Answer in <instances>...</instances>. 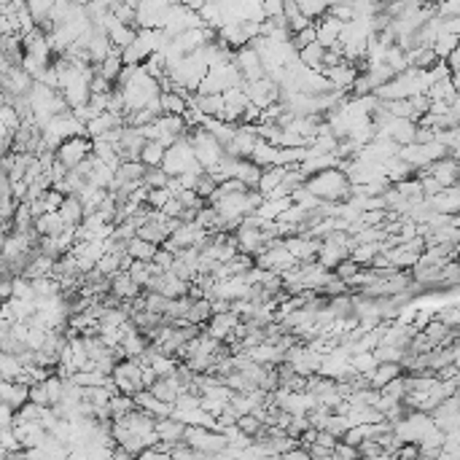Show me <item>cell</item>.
Returning <instances> with one entry per match:
<instances>
[{
  "instance_id": "cell-1",
  "label": "cell",
  "mask_w": 460,
  "mask_h": 460,
  "mask_svg": "<svg viewBox=\"0 0 460 460\" xmlns=\"http://www.w3.org/2000/svg\"><path fill=\"white\" fill-rule=\"evenodd\" d=\"M304 188L313 191L315 197L323 200V202H345L350 197V178L339 167H329V170L307 175Z\"/></svg>"
},
{
  "instance_id": "cell-2",
  "label": "cell",
  "mask_w": 460,
  "mask_h": 460,
  "mask_svg": "<svg viewBox=\"0 0 460 460\" xmlns=\"http://www.w3.org/2000/svg\"><path fill=\"white\" fill-rule=\"evenodd\" d=\"M162 170L167 175H181L188 170H202V165L194 159V148L188 143V138H178L172 146L165 148V156H162Z\"/></svg>"
},
{
  "instance_id": "cell-3",
  "label": "cell",
  "mask_w": 460,
  "mask_h": 460,
  "mask_svg": "<svg viewBox=\"0 0 460 460\" xmlns=\"http://www.w3.org/2000/svg\"><path fill=\"white\" fill-rule=\"evenodd\" d=\"M428 428H433L431 415H428V412H420V409H409L401 420L393 423V433H396L399 442L417 444L420 442V436H423Z\"/></svg>"
},
{
  "instance_id": "cell-4",
  "label": "cell",
  "mask_w": 460,
  "mask_h": 460,
  "mask_svg": "<svg viewBox=\"0 0 460 460\" xmlns=\"http://www.w3.org/2000/svg\"><path fill=\"white\" fill-rule=\"evenodd\" d=\"M92 154V140L87 135H75V138H65L59 146L54 148V159L68 170H73L78 162H84Z\"/></svg>"
},
{
  "instance_id": "cell-5",
  "label": "cell",
  "mask_w": 460,
  "mask_h": 460,
  "mask_svg": "<svg viewBox=\"0 0 460 460\" xmlns=\"http://www.w3.org/2000/svg\"><path fill=\"white\" fill-rule=\"evenodd\" d=\"M113 385L119 387V393H135L143 387V369L135 358H124V361H116V366L111 371Z\"/></svg>"
},
{
  "instance_id": "cell-6",
  "label": "cell",
  "mask_w": 460,
  "mask_h": 460,
  "mask_svg": "<svg viewBox=\"0 0 460 460\" xmlns=\"http://www.w3.org/2000/svg\"><path fill=\"white\" fill-rule=\"evenodd\" d=\"M428 207L433 210V213H447V216H458L460 210V191L458 186H442L436 194H431V197H423Z\"/></svg>"
},
{
  "instance_id": "cell-7",
  "label": "cell",
  "mask_w": 460,
  "mask_h": 460,
  "mask_svg": "<svg viewBox=\"0 0 460 460\" xmlns=\"http://www.w3.org/2000/svg\"><path fill=\"white\" fill-rule=\"evenodd\" d=\"M320 73L326 75V81L332 84V89H342V92H350L355 75H358V68L353 62H336V65H329V68H320Z\"/></svg>"
},
{
  "instance_id": "cell-8",
  "label": "cell",
  "mask_w": 460,
  "mask_h": 460,
  "mask_svg": "<svg viewBox=\"0 0 460 460\" xmlns=\"http://www.w3.org/2000/svg\"><path fill=\"white\" fill-rule=\"evenodd\" d=\"M239 323V315L232 313V310H226V313H216L207 318V323H205V334H210L213 339H226L229 334L235 332V326Z\"/></svg>"
},
{
  "instance_id": "cell-9",
  "label": "cell",
  "mask_w": 460,
  "mask_h": 460,
  "mask_svg": "<svg viewBox=\"0 0 460 460\" xmlns=\"http://www.w3.org/2000/svg\"><path fill=\"white\" fill-rule=\"evenodd\" d=\"M342 24L345 22H339V19H334L332 14H323L320 19H315V40L323 46V49H329L334 46L336 40H339V33H342Z\"/></svg>"
},
{
  "instance_id": "cell-10",
  "label": "cell",
  "mask_w": 460,
  "mask_h": 460,
  "mask_svg": "<svg viewBox=\"0 0 460 460\" xmlns=\"http://www.w3.org/2000/svg\"><path fill=\"white\" fill-rule=\"evenodd\" d=\"M132 399H135V406H138V409H143V412L154 415V417H167V415L172 412V404H170V401H162V399H156L148 387L135 390Z\"/></svg>"
},
{
  "instance_id": "cell-11",
  "label": "cell",
  "mask_w": 460,
  "mask_h": 460,
  "mask_svg": "<svg viewBox=\"0 0 460 460\" xmlns=\"http://www.w3.org/2000/svg\"><path fill=\"white\" fill-rule=\"evenodd\" d=\"M404 369H401V364L399 361H380L377 366L369 371V387H374V390H380V387H385L393 377H399Z\"/></svg>"
},
{
  "instance_id": "cell-12",
  "label": "cell",
  "mask_w": 460,
  "mask_h": 460,
  "mask_svg": "<svg viewBox=\"0 0 460 460\" xmlns=\"http://www.w3.org/2000/svg\"><path fill=\"white\" fill-rule=\"evenodd\" d=\"M154 431H156L159 442L175 444V442H181V439H184L186 425L181 423V420H175L172 415H167V417H156V423H154Z\"/></svg>"
},
{
  "instance_id": "cell-13",
  "label": "cell",
  "mask_w": 460,
  "mask_h": 460,
  "mask_svg": "<svg viewBox=\"0 0 460 460\" xmlns=\"http://www.w3.org/2000/svg\"><path fill=\"white\" fill-rule=\"evenodd\" d=\"M143 288L129 277L127 269H119L116 275H111V294L119 296L121 302H129V299H135V296L140 294Z\"/></svg>"
},
{
  "instance_id": "cell-14",
  "label": "cell",
  "mask_w": 460,
  "mask_h": 460,
  "mask_svg": "<svg viewBox=\"0 0 460 460\" xmlns=\"http://www.w3.org/2000/svg\"><path fill=\"white\" fill-rule=\"evenodd\" d=\"M57 213L62 216L65 226H78V223L84 221V205H81V200L75 194H65V200H62Z\"/></svg>"
},
{
  "instance_id": "cell-15",
  "label": "cell",
  "mask_w": 460,
  "mask_h": 460,
  "mask_svg": "<svg viewBox=\"0 0 460 460\" xmlns=\"http://www.w3.org/2000/svg\"><path fill=\"white\" fill-rule=\"evenodd\" d=\"M323 46L313 40V43H307V46H302V49H296V59L304 65V68H310V71H320L323 68Z\"/></svg>"
},
{
  "instance_id": "cell-16",
  "label": "cell",
  "mask_w": 460,
  "mask_h": 460,
  "mask_svg": "<svg viewBox=\"0 0 460 460\" xmlns=\"http://www.w3.org/2000/svg\"><path fill=\"white\" fill-rule=\"evenodd\" d=\"M210 299H191V304H188V310H186V323H194V326H205L207 323V318H210Z\"/></svg>"
},
{
  "instance_id": "cell-17",
  "label": "cell",
  "mask_w": 460,
  "mask_h": 460,
  "mask_svg": "<svg viewBox=\"0 0 460 460\" xmlns=\"http://www.w3.org/2000/svg\"><path fill=\"white\" fill-rule=\"evenodd\" d=\"M258 175H261V167L253 165L251 159H237V162H235V175H232V178L242 181L248 188H256Z\"/></svg>"
},
{
  "instance_id": "cell-18",
  "label": "cell",
  "mask_w": 460,
  "mask_h": 460,
  "mask_svg": "<svg viewBox=\"0 0 460 460\" xmlns=\"http://www.w3.org/2000/svg\"><path fill=\"white\" fill-rule=\"evenodd\" d=\"M162 156H165V146L159 140H146L140 146V154H138V162H143L146 167H159L162 165Z\"/></svg>"
},
{
  "instance_id": "cell-19",
  "label": "cell",
  "mask_w": 460,
  "mask_h": 460,
  "mask_svg": "<svg viewBox=\"0 0 460 460\" xmlns=\"http://www.w3.org/2000/svg\"><path fill=\"white\" fill-rule=\"evenodd\" d=\"M121 68H124V62H121V52H119V49L113 46L111 52H108V57H105V59H103V62L97 65V73L103 75V78H108V81L113 84Z\"/></svg>"
},
{
  "instance_id": "cell-20",
  "label": "cell",
  "mask_w": 460,
  "mask_h": 460,
  "mask_svg": "<svg viewBox=\"0 0 460 460\" xmlns=\"http://www.w3.org/2000/svg\"><path fill=\"white\" fill-rule=\"evenodd\" d=\"M156 248H159V245H154V242H148V239L138 237V235L127 242V253L132 258H138V261H151L154 253H156Z\"/></svg>"
},
{
  "instance_id": "cell-21",
  "label": "cell",
  "mask_w": 460,
  "mask_h": 460,
  "mask_svg": "<svg viewBox=\"0 0 460 460\" xmlns=\"http://www.w3.org/2000/svg\"><path fill=\"white\" fill-rule=\"evenodd\" d=\"M146 348H148L146 334L138 332V329H135V332H129L127 336L121 339V350H124V355H127V358H138V355H140Z\"/></svg>"
},
{
  "instance_id": "cell-22",
  "label": "cell",
  "mask_w": 460,
  "mask_h": 460,
  "mask_svg": "<svg viewBox=\"0 0 460 460\" xmlns=\"http://www.w3.org/2000/svg\"><path fill=\"white\" fill-rule=\"evenodd\" d=\"M19 371H22V361L17 353L0 350V380H17Z\"/></svg>"
},
{
  "instance_id": "cell-23",
  "label": "cell",
  "mask_w": 460,
  "mask_h": 460,
  "mask_svg": "<svg viewBox=\"0 0 460 460\" xmlns=\"http://www.w3.org/2000/svg\"><path fill=\"white\" fill-rule=\"evenodd\" d=\"M159 103H162V113L181 116L186 111V100L181 92H159Z\"/></svg>"
},
{
  "instance_id": "cell-24",
  "label": "cell",
  "mask_w": 460,
  "mask_h": 460,
  "mask_svg": "<svg viewBox=\"0 0 460 460\" xmlns=\"http://www.w3.org/2000/svg\"><path fill=\"white\" fill-rule=\"evenodd\" d=\"M348 361H350V369H353V371H358V374H369L371 369L377 366V361H374V355H371V350L353 353Z\"/></svg>"
},
{
  "instance_id": "cell-25",
  "label": "cell",
  "mask_w": 460,
  "mask_h": 460,
  "mask_svg": "<svg viewBox=\"0 0 460 460\" xmlns=\"http://www.w3.org/2000/svg\"><path fill=\"white\" fill-rule=\"evenodd\" d=\"M436 320H442L444 326H450V329H458L460 323V310L455 302H450V304H439L436 307Z\"/></svg>"
},
{
  "instance_id": "cell-26",
  "label": "cell",
  "mask_w": 460,
  "mask_h": 460,
  "mask_svg": "<svg viewBox=\"0 0 460 460\" xmlns=\"http://www.w3.org/2000/svg\"><path fill=\"white\" fill-rule=\"evenodd\" d=\"M393 188L396 191H401L404 197H409V200H423V188H420V178H401V181H396L393 184Z\"/></svg>"
},
{
  "instance_id": "cell-27",
  "label": "cell",
  "mask_w": 460,
  "mask_h": 460,
  "mask_svg": "<svg viewBox=\"0 0 460 460\" xmlns=\"http://www.w3.org/2000/svg\"><path fill=\"white\" fill-rule=\"evenodd\" d=\"M127 272H129V277L140 285V288H146L148 285V280H151V269H148V261H138V258H132V264L127 267Z\"/></svg>"
},
{
  "instance_id": "cell-28",
  "label": "cell",
  "mask_w": 460,
  "mask_h": 460,
  "mask_svg": "<svg viewBox=\"0 0 460 460\" xmlns=\"http://www.w3.org/2000/svg\"><path fill=\"white\" fill-rule=\"evenodd\" d=\"M94 269H97L100 275H105V277L116 275V272H119V253H111V251H105L103 256L97 258Z\"/></svg>"
},
{
  "instance_id": "cell-29",
  "label": "cell",
  "mask_w": 460,
  "mask_h": 460,
  "mask_svg": "<svg viewBox=\"0 0 460 460\" xmlns=\"http://www.w3.org/2000/svg\"><path fill=\"white\" fill-rule=\"evenodd\" d=\"M294 3H296V8H299L304 17L313 19V22L326 14V3H323V0H294Z\"/></svg>"
},
{
  "instance_id": "cell-30",
  "label": "cell",
  "mask_w": 460,
  "mask_h": 460,
  "mask_svg": "<svg viewBox=\"0 0 460 460\" xmlns=\"http://www.w3.org/2000/svg\"><path fill=\"white\" fill-rule=\"evenodd\" d=\"M235 425H237V428H239V431H242V433H248L251 439H253V436H258V433L264 431V423L258 420L256 415H251V412H248V415H239V417H237V423H235Z\"/></svg>"
},
{
  "instance_id": "cell-31",
  "label": "cell",
  "mask_w": 460,
  "mask_h": 460,
  "mask_svg": "<svg viewBox=\"0 0 460 460\" xmlns=\"http://www.w3.org/2000/svg\"><path fill=\"white\" fill-rule=\"evenodd\" d=\"M170 197H172V194H170V188H167V186H159V188H148L146 205H148V207H154V210H162Z\"/></svg>"
},
{
  "instance_id": "cell-32",
  "label": "cell",
  "mask_w": 460,
  "mask_h": 460,
  "mask_svg": "<svg viewBox=\"0 0 460 460\" xmlns=\"http://www.w3.org/2000/svg\"><path fill=\"white\" fill-rule=\"evenodd\" d=\"M371 355H374L377 364H380V361H401L404 350L393 348V345H377V348H371Z\"/></svg>"
},
{
  "instance_id": "cell-33",
  "label": "cell",
  "mask_w": 460,
  "mask_h": 460,
  "mask_svg": "<svg viewBox=\"0 0 460 460\" xmlns=\"http://www.w3.org/2000/svg\"><path fill=\"white\" fill-rule=\"evenodd\" d=\"M167 175L162 167H146V172H143V184L148 188H159V186H167Z\"/></svg>"
},
{
  "instance_id": "cell-34",
  "label": "cell",
  "mask_w": 460,
  "mask_h": 460,
  "mask_svg": "<svg viewBox=\"0 0 460 460\" xmlns=\"http://www.w3.org/2000/svg\"><path fill=\"white\" fill-rule=\"evenodd\" d=\"M385 455V447L374 439H364L358 442V458H383Z\"/></svg>"
},
{
  "instance_id": "cell-35",
  "label": "cell",
  "mask_w": 460,
  "mask_h": 460,
  "mask_svg": "<svg viewBox=\"0 0 460 460\" xmlns=\"http://www.w3.org/2000/svg\"><path fill=\"white\" fill-rule=\"evenodd\" d=\"M143 296H146V310L148 313H156V315L165 313L167 296H162L159 291H146V288H143Z\"/></svg>"
},
{
  "instance_id": "cell-36",
  "label": "cell",
  "mask_w": 460,
  "mask_h": 460,
  "mask_svg": "<svg viewBox=\"0 0 460 460\" xmlns=\"http://www.w3.org/2000/svg\"><path fill=\"white\" fill-rule=\"evenodd\" d=\"M358 269H361V264H355V261H353L350 256H345L342 261H339V264H336V267H334L332 272H334L336 277H339V280H345V283H348L350 277L355 275Z\"/></svg>"
},
{
  "instance_id": "cell-37",
  "label": "cell",
  "mask_w": 460,
  "mask_h": 460,
  "mask_svg": "<svg viewBox=\"0 0 460 460\" xmlns=\"http://www.w3.org/2000/svg\"><path fill=\"white\" fill-rule=\"evenodd\" d=\"M62 200H65V194H59L57 188H46V191L40 194V205H43V210H59Z\"/></svg>"
},
{
  "instance_id": "cell-38",
  "label": "cell",
  "mask_w": 460,
  "mask_h": 460,
  "mask_svg": "<svg viewBox=\"0 0 460 460\" xmlns=\"http://www.w3.org/2000/svg\"><path fill=\"white\" fill-rule=\"evenodd\" d=\"M332 455H334V458H339V460L358 458V447H353V444L342 442V439H336V444H334V450H332Z\"/></svg>"
},
{
  "instance_id": "cell-39",
  "label": "cell",
  "mask_w": 460,
  "mask_h": 460,
  "mask_svg": "<svg viewBox=\"0 0 460 460\" xmlns=\"http://www.w3.org/2000/svg\"><path fill=\"white\" fill-rule=\"evenodd\" d=\"M151 261H154V264H156L159 269H170V264L175 261V253H170L167 248H162V245H159V248H156V253H154V258H151Z\"/></svg>"
},
{
  "instance_id": "cell-40",
  "label": "cell",
  "mask_w": 460,
  "mask_h": 460,
  "mask_svg": "<svg viewBox=\"0 0 460 460\" xmlns=\"http://www.w3.org/2000/svg\"><path fill=\"white\" fill-rule=\"evenodd\" d=\"M444 65H447L450 75H458V68H460V49H458V46H455L450 54L444 57Z\"/></svg>"
},
{
  "instance_id": "cell-41",
  "label": "cell",
  "mask_w": 460,
  "mask_h": 460,
  "mask_svg": "<svg viewBox=\"0 0 460 460\" xmlns=\"http://www.w3.org/2000/svg\"><path fill=\"white\" fill-rule=\"evenodd\" d=\"M307 452H310V458H334L332 450L329 447H323V444H307Z\"/></svg>"
},
{
  "instance_id": "cell-42",
  "label": "cell",
  "mask_w": 460,
  "mask_h": 460,
  "mask_svg": "<svg viewBox=\"0 0 460 460\" xmlns=\"http://www.w3.org/2000/svg\"><path fill=\"white\" fill-rule=\"evenodd\" d=\"M420 3H433V6H436V3H439V0H420Z\"/></svg>"
}]
</instances>
